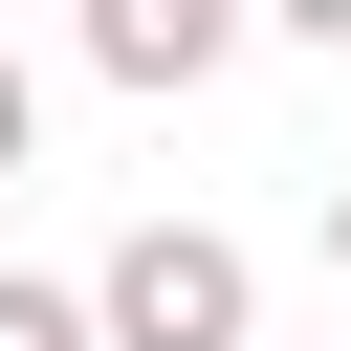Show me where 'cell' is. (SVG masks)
<instances>
[{
  "instance_id": "7a4b0ae2",
  "label": "cell",
  "mask_w": 351,
  "mask_h": 351,
  "mask_svg": "<svg viewBox=\"0 0 351 351\" xmlns=\"http://www.w3.org/2000/svg\"><path fill=\"white\" fill-rule=\"evenodd\" d=\"M66 22H88V66H110V88H219L263 0H66Z\"/></svg>"
},
{
  "instance_id": "3957f363",
  "label": "cell",
  "mask_w": 351,
  "mask_h": 351,
  "mask_svg": "<svg viewBox=\"0 0 351 351\" xmlns=\"http://www.w3.org/2000/svg\"><path fill=\"white\" fill-rule=\"evenodd\" d=\"M0 351H110V329H88V285H22L0 263Z\"/></svg>"
},
{
  "instance_id": "6da1fadb",
  "label": "cell",
  "mask_w": 351,
  "mask_h": 351,
  "mask_svg": "<svg viewBox=\"0 0 351 351\" xmlns=\"http://www.w3.org/2000/svg\"><path fill=\"white\" fill-rule=\"evenodd\" d=\"M88 329H110V351H263V263H241L219 219H132V241L88 263Z\"/></svg>"
},
{
  "instance_id": "5b68a950",
  "label": "cell",
  "mask_w": 351,
  "mask_h": 351,
  "mask_svg": "<svg viewBox=\"0 0 351 351\" xmlns=\"http://www.w3.org/2000/svg\"><path fill=\"white\" fill-rule=\"evenodd\" d=\"M263 22H285V44H329V66H351V0H263Z\"/></svg>"
},
{
  "instance_id": "277c9868",
  "label": "cell",
  "mask_w": 351,
  "mask_h": 351,
  "mask_svg": "<svg viewBox=\"0 0 351 351\" xmlns=\"http://www.w3.org/2000/svg\"><path fill=\"white\" fill-rule=\"evenodd\" d=\"M22 154H44V66L0 44V176H22Z\"/></svg>"
},
{
  "instance_id": "8992f818",
  "label": "cell",
  "mask_w": 351,
  "mask_h": 351,
  "mask_svg": "<svg viewBox=\"0 0 351 351\" xmlns=\"http://www.w3.org/2000/svg\"><path fill=\"white\" fill-rule=\"evenodd\" d=\"M329 263H351V176H329Z\"/></svg>"
}]
</instances>
